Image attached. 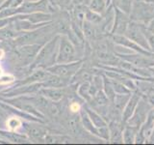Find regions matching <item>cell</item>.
Instances as JSON below:
<instances>
[{"instance_id": "obj_1", "label": "cell", "mask_w": 154, "mask_h": 145, "mask_svg": "<svg viewBox=\"0 0 154 145\" xmlns=\"http://www.w3.org/2000/svg\"><path fill=\"white\" fill-rule=\"evenodd\" d=\"M59 40L60 46L56 58V63H69L80 60V58L77 57L76 47L69 37L64 34L59 38Z\"/></svg>"}, {"instance_id": "obj_2", "label": "cell", "mask_w": 154, "mask_h": 145, "mask_svg": "<svg viewBox=\"0 0 154 145\" xmlns=\"http://www.w3.org/2000/svg\"><path fill=\"white\" fill-rule=\"evenodd\" d=\"M58 40H59V37L57 36L42 47V50L37 56L36 61L33 63V68L40 67V66L48 68L54 65V63L56 62L55 53H56V45Z\"/></svg>"}, {"instance_id": "obj_3", "label": "cell", "mask_w": 154, "mask_h": 145, "mask_svg": "<svg viewBox=\"0 0 154 145\" xmlns=\"http://www.w3.org/2000/svg\"><path fill=\"white\" fill-rule=\"evenodd\" d=\"M82 65H83V60L80 59L69 63H56V65L54 64L46 68V70L53 75L59 76L66 79H71L72 76L79 71Z\"/></svg>"}, {"instance_id": "obj_4", "label": "cell", "mask_w": 154, "mask_h": 145, "mask_svg": "<svg viewBox=\"0 0 154 145\" xmlns=\"http://www.w3.org/2000/svg\"><path fill=\"white\" fill-rule=\"evenodd\" d=\"M151 108H152V105L146 98H143V96H142L134 113L125 124L135 126V127H141L146 122L147 115Z\"/></svg>"}, {"instance_id": "obj_5", "label": "cell", "mask_w": 154, "mask_h": 145, "mask_svg": "<svg viewBox=\"0 0 154 145\" xmlns=\"http://www.w3.org/2000/svg\"><path fill=\"white\" fill-rule=\"evenodd\" d=\"M143 23H140L137 21H131L129 22L127 30H126V32H125L124 35L127 38H129L130 40H132L135 43H137L138 45H140L142 47H143L144 50H146L148 51H151L148 43H147L146 38V36H144V33L143 30Z\"/></svg>"}, {"instance_id": "obj_6", "label": "cell", "mask_w": 154, "mask_h": 145, "mask_svg": "<svg viewBox=\"0 0 154 145\" xmlns=\"http://www.w3.org/2000/svg\"><path fill=\"white\" fill-rule=\"evenodd\" d=\"M117 55L120 59L138 68H141V69H150V68L154 67V57L151 56H147L137 52L134 54H122V53L117 52Z\"/></svg>"}, {"instance_id": "obj_7", "label": "cell", "mask_w": 154, "mask_h": 145, "mask_svg": "<svg viewBox=\"0 0 154 145\" xmlns=\"http://www.w3.org/2000/svg\"><path fill=\"white\" fill-rule=\"evenodd\" d=\"M115 8V18L114 24L110 34H115V35H124L127 30L129 22L131 21L130 16L128 14L124 13L122 10Z\"/></svg>"}, {"instance_id": "obj_8", "label": "cell", "mask_w": 154, "mask_h": 145, "mask_svg": "<svg viewBox=\"0 0 154 145\" xmlns=\"http://www.w3.org/2000/svg\"><path fill=\"white\" fill-rule=\"evenodd\" d=\"M142 96H143V94L138 90L134 91L131 94V96H130V98L126 103V105H125L123 111H122V121L123 124L126 123L128 121V119L131 117L132 114L134 113V111H135V109H136L137 105L139 104V101L142 98Z\"/></svg>"}, {"instance_id": "obj_9", "label": "cell", "mask_w": 154, "mask_h": 145, "mask_svg": "<svg viewBox=\"0 0 154 145\" xmlns=\"http://www.w3.org/2000/svg\"><path fill=\"white\" fill-rule=\"evenodd\" d=\"M123 128L124 124L122 121L112 120L108 122L109 141L112 143H123Z\"/></svg>"}, {"instance_id": "obj_10", "label": "cell", "mask_w": 154, "mask_h": 145, "mask_svg": "<svg viewBox=\"0 0 154 145\" xmlns=\"http://www.w3.org/2000/svg\"><path fill=\"white\" fill-rule=\"evenodd\" d=\"M84 108L87 111L88 115L90 116L91 122L94 123V125L95 126L96 128H97V129H101V128L108 127V122L97 112V111H95L94 108H91V106L88 105H84Z\"/></svg>"}, {"instance_id": "obj_11", "label": "cell", "mask_w": 154, "mask_h": 145, "mask_svg": "<svg viewBox=\"0 0 154 145\" xmlns=\"http://www.w3.org/2000/svg\"><path fill=\"white\" fill-rule=\"evenodd\" d=\"M140 127H135V126H131L128 124H124L123 128V143H135V138H136L137 133L139 130Z\"/></svg>"}, {"instance_id": "obj_12", "label": "cell", "mask_w": 154, "mask_h": 145, "mask_svg": "<svg viewBox=\"0 0 154 145\" xmlns=\"http://www.w3.org/2000/svg\"><path fill=\"white\" fill-rule=\"evenodd\" d=\"M108 5L106 0H91L88 8L94 13H97L100 14H103L107 9Z\"/></svg>"}, {"instance_id": "obj_13", "label": "cell", "mask_w": 154, "mask_h": 145, "mask_svg": "<svg viewBox=\"0 0 154 145\" xmlns=\"http://www.w3.org/2000/svg\"><path fill=\"white\" fill-rule=\"evenodd\" d=\"M132 3L133 0H110V4L128 14H130V12H131Z\"/></svg>"}, {"instance_id": "obj_14", "label": "cell", "mask_w": 154, "mask_h": 145, "mask_svg": "<svg viewBox=\"0 0 154 145\" xmlns=\"http://www.w3.org/2000/svg\"><path fill=\"white\" fill-rule=\"evenodd\" d=\"M143 30L144 33V36H146V40H147L149 47H150V50L152 52H154V33L150 30V29L147 28V26L146 25V24H143Z\"/></svg>"}, {"instance_id": "obj_15", "label": "cell", "mask_w": 154, "mask_h": 145, "mask_svg": "<svg viewBox=\"0 0 154 145\" xmlns=\"http://www.w3.org/2000/svg\"><path fill=\"white\" fill-rule=\"evenodd\" d=\"M21 122L17 118H11L7 122V127H9L11 130H17V128L20 127Z\"/></svg>"}, {"instance_id": "obj_16", "label": "cell", "mask_w": 154, "mask_h": 145, "mask_svg": "<svg viewBox=\"0 0 154 145\" xmlns=\"http://www.w3.org/2000/svg\"><path fill=\"white\" fill-rule=\"evenodd\" d=\"M69 109L72 114H76L80 112V110L82 109V106L78 102H72V103L69 104Z\"/></svg>"}, {"instance_id": "obj_17", "label": "cell", "mask_w": 154, "mask_h": 145, "mask_svg": "<svg viewBox=\"0 0 154 145\" xmlns=\"http://www.w3.org/2000/svg\"><path fill=\"white\" fill-rule=\"evenodd\" d=\"M146 142L147 143H154V128L152 130V132L150 134V135L148 137L147 140H146Z\"/></svg>"}, {"instance_id": "obj_18", "label": "cell", "mask_w": 154, "mask_h": 145, "mask_svg": "<svg viewBox=\"0 0 154 145\" xmlns=\"http://www.w3.org/2000/svg\"><path fill=\"white\" fill-rule=\"evenodd\" d=\"M106 2H107V0H106Z\"/></svg>"}]
</instances>
